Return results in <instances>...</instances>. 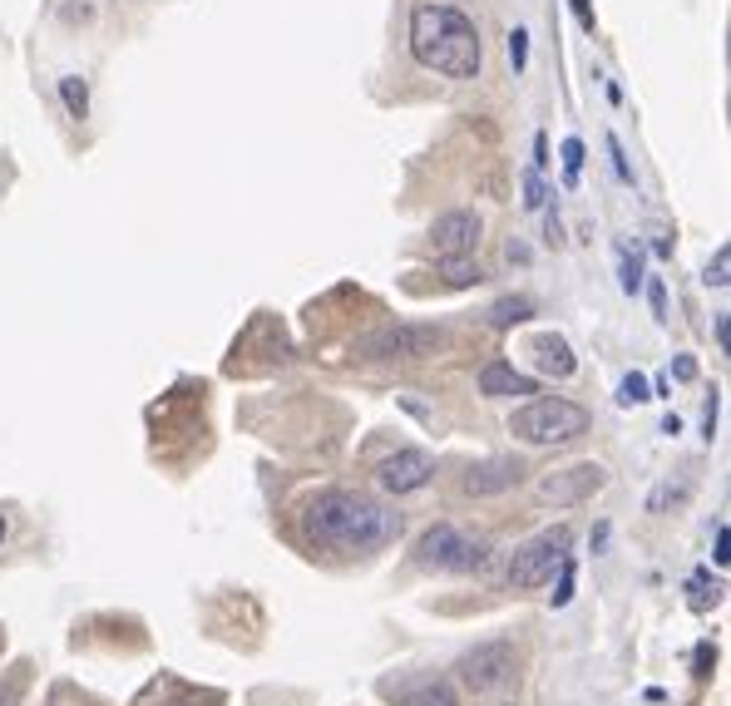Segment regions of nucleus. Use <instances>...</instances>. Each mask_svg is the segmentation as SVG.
<instances>
[{
	"instance_id": "obj_28",
	"label": "nucleus",
	"mask_w": 731,
	"mask_h": 706,
	"mask_svg": "<svg viewBox=\"0 0 731 706\" xmlns=\"http://www.w3.org/2000/svg\"><path fill=\"white\" fill-rule=\"evenodd\" d=\"M544 163H548V139L538 134V139H534V169H544Z\"/></svg>"
},
{
	"instance_id": "obj_13",
	"label": "nucleus",
	"mask_w": 731,
	"mask_h": 706,
	"mask_svg": "<svg viewBox=\"0 0 731 706\" xmlns=\"http://www.w3.org/2000/svg\"><path fill=\"white\" fill-rule=\"evenodd\" d=\"M400 706H460V692L450 682H441V677H420V682H410L400 692Z\"/></svg>"
},
{
	"instance_id": "obj_22",
	"label": "nucleus",
	"mask_w": 731,
	"mask_h": 706,
	"mask_svg": "<svg viewBox=\"0 0 731 706\" xmlns=\"http://www.w3.org/2000/svg\"><path fill=\"white\" fill-rule=\"evenodd\" d=\"M623 292L633 297V292H643V257L623 252Z\"/></svg>"
},
{
	"instance_id": "obj_6",
	"label": "nucleus",
	"mask_w": 731,
	"mask_h": 706,
	"mask_svg": "<svg viewBox=\"0 0 731 706\" xmlns=\"http://www.w3.org/2000/svg\"><path fill=\"white\" fill-rule=\"evenodd\" d=\"M569 548H573L569 524H554V529H544V534H534L529 544L515 548V558H509V583H515V589H538V583H548L554 568L569 558Z\"/></svg>"
},
{
	"instance_id": "obj_25",
	"label": "nucleus",
	"mask_w": 731,
	"mask_h": 706,
	"mask_svg": "<svg viewBox=\"0 0 731 706\" xmlns=\"http://www.w3.org/2000/svg\"><path fill=\"white\" fill-rule=\"evenodd\" d=\"M608 153H614V173L623 183H633V169H628V159H623V144H618V134H608Z\"/></svg>"
},
{
	"instance_id": "obj_4",
	"label": "nucleus",
	"mask_w": 731,
	"mask_h": 706,
	"mask_svg": "<svg viewBox=\"0 0 731 706\" xmlns=\"http://www.w3.org/2000/svg\"><path fill=\"white\" fill-rule=\"evenodd\" d=\"M588 430V410L563 396H538L509 416V435L524 445H569Z\"/></svg>"
},
{
	"instance_id": "obj_19",
	"label": "nucleus",
	"mask_w": 731,
	"mask_h": 706,
	"mask_svg": "<svg viewBox=\"0 0 731 706\" xmlns=\"http://www.w3.org/2000/svg\"><path fill=\"white\" fill-rule=\"evenodd\" d=\"M579 173H583V139H563V183H579Z\"/></svg>"
},
{
	"instance_id": "obj_2",
	"label": "nucleus",
	"mask_w": 731,
	"mask_h": 706,
	"mask_svg": "<svg viewBox=\"0 0 731 706\" xmlns=\"http://www.w3.org/2000/svg\"><path fill=\"white\" fill-rule=\"evenodd\" d=\"M307 534L336 554H376L400 534V513L351 490H326L307 504Z\"/></svg>"
},
{
	"instance_id": "obj_30",
	"label": "nucleus",
	"mask_w": 731,
	"mask_h": 706,
	"mask_svg": "<svg viewBox=\"0 0 731 706\" xmlns=\"http://www.w3.org/2000/svg\"><path fill=\"white\" fill-rule=\"evenodd\" d=\"M727 336H731V321H727V311H717V342H721V351H727Z\"/></svg>"
},
{
	"instance_id": "obj_26",
	"label": "nucleus",
	"mask_w": 731,
	"mask_h": 706,
	"mask_svg": "<svg viewBox=\"0 0 731 706\" xmlns=\"http://www.w3.org/2000/svg\"><path fill=\"white\" fill-rule=\"evenodd\" d=\"M647 297H653V317L662 321V311H667V292H662V282H653V287H647Z\"/></svg>"
},
{
	"instance_id": "obj_10",
	"label": "nucleus",
	"mask_w": 731,
	"mask_h": 706,
	"mask_svg": "<svg viewBox=\"0 0 731 706\" xmlns=\"http://www.w3.org/2000/svg\"><path fill=\"white\" fill-rule=\"evenodd\" d=\"M480 213H470V208H455V213H441L431 223V247L441 257H470L474 247H480Z\"/></svg>"
},
{
	"instance_id": "obj_14",
	"label": "nucleus",
	"mask_w": 731,
	"mask_h": 706,
	"mask_svg": "<svg viewBox=\"0 0 731 706\" xmlns=\"http://www.w3.org/2000/svg\"><path fill=\"white\" fill-rule=\"evenodd\" d=\"M534 351H538V366H544L548 375H573V351H569V342L563 336H538L534 342Z\"/></svg>"
},
{
	"instance_id": "obj_32",
	"label": "nucleus",
	"mask_w": 731,
	"mask_h": 706,
	"mask_svg": "<svg viewBox=\"0 0 731 706\" xmlns=\"http://www.w3.org/2000/svg\"><path fill=\"white\" fill-rule=\"evenodd\" d=\"M0 544H5V513H0Z\"/></svg>"
},
{
	"instance_id": "obj_5",
	"label": "nucleus",
	"mask_w": 731,
	"mask_h": 706,
	"mask_svg": "<svg viewBox=\"0 0 731 706\" xmlns=\"http://www.w3.org/2000/svg\"><path fill=\"white\" fill-rule=\"evenodd\" d=\"M416 563L420 568H441V573H480L490 563V544L455 524H435L416 538Z\"/></svg>"
},
{
	"instance_id": "obj_23",
	"label": "nucleus",
	"mask_w": 731,
	"mask_h": 706,
	"mask_svg": "<svg viewBox=\"0 0 731 706\" xmlns=\"http://www.w3.org/2000/svg\"><path fill=\"white\" fill-rule=\"evenodd\" d=\"M548 598H554V608H563V603L573 598V563H569V558L559 563V589L548 593Z\"/></svg>"
},
{
	"instance_id": "obj_31",
	"label": "nucleus",
	"mask_w": 731,
	"mask_h": 706,
	"mask_svg": "<svg viewBox=\"0 0 731 706\" xmlns=\"http://www.w3.org/2000/svg\"><path fill=\"white\" fill-rule=\"evenodd\" d=\"M692 375H697V361H692V356H682V361H678V381H692Z\"/></svg>"
},
{
	"instance_id": "obj_27",
	"label": "nucleus",
	"mask_w": 731,
	"mask_h": 706,
	"mask_svg": "<svg viewBox=\"0 0 731 706\" xmlns=\"http://www.w3.org/2000/svg\"><path fill=\"white\" fill-rule=\"evenodd\" d=\"M569 5H573V15H579L583 30H593V5H588V0H569Z\"/></svg>"
},
{
	"instance_id": "obj_17",
	"label": "nucleus",
	"mask_w": 731,
	"mask_h": 706,
	"mask_svg": "<svg viewBox=\"0 0 731 706\" xmlns=\"http://www.w3.org/2000/svg\"><path fill=\"white\" fill-rule=\"evenodd\" d=\"M60 99H65L70 119H89V85L79 75H65L60 79Z\"/></svg>"
},
{
	"instance_id": "obj_12",
	"label": "nucleus",
	"mask_w": 731,
	"mask_h": 706,
	"mask_svg": "<svg viewBox=\"0 0 731 706\" xmlns=\"http://www.w3.org/2000/svg\"><path fill=\"white\" fill-rule=\"evenodd\" d=\"M480 396L490 400H509V396H538V381L524 371H515L509 361H490L480 371Z\"/></svg>"
},
{
	"instance_id": "obj_20",
	"label": "nucleus",
	"mask_w": 731,
	"mask_h": 706,
	"mask_svg": "<svg viewBox=\"0 0 731 706\" xmlns=\"http://www.w3.org/2000/svg\"><path fill=\"white\" fill-rule=\"evenodd\" d=\"M727 272H731V247H717V257H711V262H707V277H702V282H707V287H727Z\"/></svg>"
},
{
	"instance_id": "obj_18",
	"label": "nucleus",
	"mask_w": 731,
	"mask_h": 706,
	"mask_svg": "<svg viewBox=\"0 0 731 706\" xmlns=\"http://www.w3.org/2000/svg\"><path fill=\"white\" fill-rule=\"evenodd\" d=\"M643 400H653L647 396V375H623V381H618V406H643Z\"/></svg>"
},
{
	"instance_id": "obj_16",
	"label": "nucleus",
	"mask_w": 731,
	"mask_h": 706,
	"mask_svg": "<svg viewBox=\"0 0 731 706\" xmlns=\"http://www.w3.org/2000/svg\"><path fill=\"white\" fill-rule=\"evenodd\" d=\"M441 272H445L450 287H480V282H484V268L474 262V257H445Z\"/></svg>"
},
{
	"instance_id": "obj_7",
	"label": "nucleus",
	"mask_w": 731,
	"mask_h": 706,
	"mask_svg": "<svg viewBox=\"0 0 731 706\" xmlns=\"http://www.w3.org/2000/svg\"><path fill=\"white\" fill-rule=\"evenodd\" d=\"M515 677V647L509 642H480L474 653L460 657V682L470 692H495Z\"/></svg>"
},
{
	"instance_id": "obj_11",
	"label": "nucleus",
	"mask_w": 731,
	"mask_h": 706,
	"mask_svg": "<svg viewBox=\"0 0 731 706\" xmlns=\"http://www.w3.org/2000/svg\"><path fill=\"white\" fill-rule=\"evenodd\" d=\"M519 480H524V465H519V460H480V465H470V470H464L460 490L474 494V499H490V494L515 490Z\"/></svg>"
},
{
	"instance_id": "obj_21",
	"label": "nucleus",
	"mask_w": 731,
	"mask_h": 706,
	"mask_svg": "<svg viewBox=\"0 0 731 706\" xmlns=\"http://www.w3.org/2000/svg\"><path fill=\"white\" fill-rule=\"evenodd\" d=\"M509 64H515V75L529 64V30H519V25L509 30Z\"/></svg>"
},
{
	"instance_id": "obj_9",
	"label": "nucleus",
	"mask_w": 731,
	"mask_h": 706,
	"mask_svg": "<svg viewBox=\"0 0 731 706\" xmlns=\"http://www.w3.org/2000/svg\"><path fill=\"white\" fill-rule=\"evenodd\" d=\"M376 480H381L386 494H416L435 480V460L425 455V449H396L391 460H381Z\"/></svg>"
},
{
	"instance_id": "obj_3",
	"label": "nucleus",
	"mask_w": 731,
	"mask_h": 706,
	"mask_svg": "<svg viewBox=\"0 0 731 706\" xmlns=\"http://www.w3.org/2000/svg\"><path fill=\"white\" fill-rule=\"evenodd\" d=\"M450 332L445 326H425V321H396V326H376L351 342V361H425V356L445 351Z\"/></svg>"
},
{
	"instance_id": "obj_1",
	"label": "nucleus",
	"mask_w": 731,
	"mask_h": 706,
	"mask_svg": "<svg viewBox=\"0 0 731 706\" xmlns=\"http://www.w3.org/2000/svg\"><path fill=\"white\" fill-rule=\"evenodd\" d=\"M410 54L420 70L445 79H480V25L445 0H420L410 11Z\"/></svg>"
},
{
	"instance_id": "obj_8",
	"label": "nucleus",
	"mask_w": 731,
	"mask_h": 706,
	"mask_svg": "<svg viewBox=\"0 0 731 706\" xmlns=\"http://www.w3.org/2000/svg\"><path fill=\"white\" fill-rule=\"evenodd\" d=\"M603 484H608V470L583 460V465H569V470H548L544 480H538V499L544 504H579V499H588V494H598Z\"/></svg>"
},
{
	"instance_id": "obj_24",
	"label": "nucleus",
	"mask_w": 731,
	"mask_h": 706,
	"mask_svg": "<svg viewBox=\"0 0 731 706\" xmlns=\"http://www.w3.org/2000/svg\"><path fill=\"white\" fill-rule=\"evenodd\" d=\"M544 178H538V169H529L524 173V208H544Z\"/></svg>"
},
{
	"instance_id": "obj_29",
	"label": "nucleus",
	"mask_w": 731,
	"mask_h": 706,
	"mask_svg": "<svg viewBox=\"0 0 731 706\" xmlns=\"http://www.w3.org/2000/svg\"><path fill=\"white\" fill-rule=\"evenodd\" d=\"M727 548H731V534H727V529H717V563H727Z\"/></svg>"
},
{
	"instance_id": "obj_15",
	"label": "nucleus",
	"mask_w": 731,
	"mask_h": 706,
	"mask_svg": "<svg viewBox=\"0 0 731 706\" xmlns=\"http://www.w3.org/2000/svg\"><path fill=\"white\" fill-rule=\"evenodd\" d=\"M534 317V301L529 297H505L490 307V326H499V332H509V326H519V321Z\"/></svg>"
}]
</instances>
